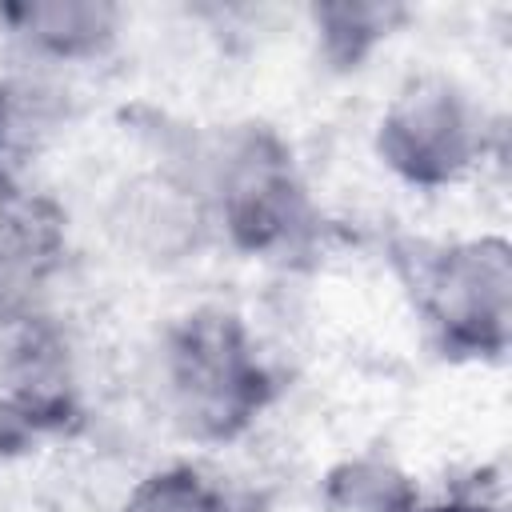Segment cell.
<instances>
[{
  "instance_id": "3957f363",
  "label": "cell",
  "mask_w": 512,
  "mask_h": 512,
  "mask_svg": "<svg viewBox=\"0 0 512 512\" xmlns=\"http://www.w3.org/2000/svg\"><path fill=\"white\" fill-rule=\"evenodd\" d=\"M376 152L404 184L448 188L480 164L484 116L456 80L420 72L408 76L384 104Z\"/></svg>"
},
{
  "instance_id": "ba28073f",
  "label": "cell",
  "mask_w": 512,
  "mask_h": 512,
  "mask_svg": "<svg viewBox=\"0 0 512 512\" xmlns=\"http://www.w3.org/2000/svg\"><path fill=\"white\" fill-rule=\"evenodd\" d=\"M120 512H228V508L220 488L204 480L192 464H168L136 480Z\"/></svg>"
},
{
  "instance_id": "5b68a950",
  "label": "cell",
  "mask_w": 512,
  "mask_h": 512,
  "mask_svg": "<svg viewBox=\"0 0 512 512\" xmlns=\"http://www.w3.org/2000/svg\"><path fill=\"white\" fill-rule=\"evenodd\" d=\"M64 256V224L52 200L32 196L0 164V320H32Z\"/></svg>"
},
{
  "instance_id": "277c9868",
  "label": "cell",
  "mask_w": 512,
  "mask_h": 512,
  "mask_svg": "<svg viewBox=\"0 0 512 512\" xmlns=\"http://www.w3.org/2000/svg\"><path fill=\"white\" fill-rule=\"evenodd\" d=\"M212 208L228 236L248 252L284 248L308 220V200L292 156L268 128L228 136L212 164Z\"/></svg>"
},
{
  "instance_id": "7a4b0ae2",
  "label": "cell",
  "mask_w": 512,
  "mask_h": 512,
  "mask_svg": "<svg viewBox=\"0 0 512 512\" xmlns=\"http://www.w3.org/2000/svg\"><path fill=\"white\" fill-rule=\"evenodd\" d=\"M416 308L444 352L500 356L512 336V248L504 236H468L416 260Z\"/></svg>"
},
{
  "instance_id": "6da1fadb",
  "label": "cell",
  "mask_w": 512,
  "mask_h": 512,
  "mask_svg": "<svg viewBox=\"0 0 512 512\" xmlns=\"http://www.w3.org/2000/svg\"><path fill=\"white\" fill-rule=\"evenodd\" d=\"M160 384L172 420L196 440H228L264 408L272 380L240 316L196 308L160 344Z\"/></svg>"
},
{
  "instance_id": "52a82bcc",
  "label": "cell",
  "mask_w": 512,
  "mask_h": 512,
  "mask_svg": "<svg viewBox=\"0 0 512 512\" xmlns=\"http://www.w3.org/2000/svg\"><path fill=\"white\" fill-rule=\"evenodd\" d=\"M200 224H204L200 196H192L180 180H168V176H148V180L132 184L124 196V208H120L124 236L152 256L156 252L176 256L180 248H188L196 240Z\"/></svg>"
},
{
  "instance_id": "9c48e42d",
  "label": "cell",
  "mask_w": 512,
  "mask_h": 512,
  "mask_svg": "<svg viewBox=\"0 0 512 512\" xmlns=\"http://www.w3.org/2000/svg\"><path fill=\"white\" fill-rule=\"evenodd\" d=\"M316 16V28H320V36H324V48L336 56V60H344V64H356L380 36H388V28H392V20L400 16V12H392V8H376V4H332V8H316L312 12Z\"/></svg>"
},
{
  "instance_id": "8992f818",
  "label": "cell",
  "mask_w": 512,
  "mask_h": 512,
  "mask_svg": "<svg viewBox=\"0 0 512 512\" xmlns=\"http://www.w3.org/2000/svg\"><path fill=\"white\" fill-rule=\"evenodd\" d=\"M8 36L36 60H88L100 56L120 28V8L100 0H36L0 8Z\"/></svg>"
},
{
  "instance_id": "30bf717a",
  "label": "cell",
  "mask_w": 512,
  "mask_h": 512,
  "mask_svg": "<svg viewBox=\"0 0 512 512\" xmlns=\"http://www.w3.org/2000/svg\"><path fill=\"white\" fill-rule=\"evenodd\" d=\"M412 512H504V504L488 500L480 492H460V496H448L436 504H412Z\"/></svg>"
}]
</instances>
